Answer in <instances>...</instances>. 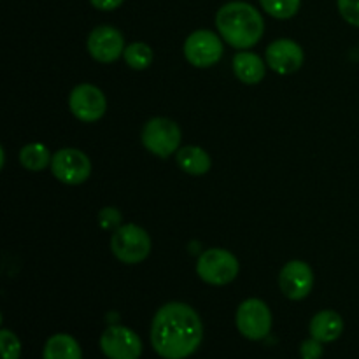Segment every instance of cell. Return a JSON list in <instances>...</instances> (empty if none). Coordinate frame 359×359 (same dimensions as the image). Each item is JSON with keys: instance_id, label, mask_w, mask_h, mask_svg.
Wrapping results in <instances>:
<instances>
[{"instance_id": "52a82bcc", "label": "cell", "mask_w": 359, "mask_h": 359, "mask_svg": "<svg viewBox=\"0 0 359 359\" xmlns=\"http://www.w3.org/2000/svg\"><path fill=\"white\" fill-rule=\"evenodd\" d=\"M51 172L63 184H83L91 174V161L83 151L65 147V149H60L53 154Z\"/></svg>"}, {"instance_id": "7402d4cb", "label": "cell", "mask_w": 359, "mask_h": 359, "mask_svg": "<svg viewBox=\"0 0 359 359\" xmlns=\"http://www.w3.org/2000/svg\"><path fill=\"white\" fill-rule=\"evenodd\" d=\"M337 6L347 23L359 27V0H337Z\"/></svg>"}, {"instance_id": "2e32d148", "label": "cell", "mask_w": 359, "mask_h": 359, "mask_svg": "<svg viewBox=\"0 0 359 359\" xmlns=\"http://www.w3.org/2000/svg\"><path fill=\"white\" fill-rule=\"evenodd\" d=\"M42 359H83V351L74 337L67 333H56L46 342Z\"/></svg>"}, {"instance_id": "7c38bea8", "label": "cell", "mask_w": 359, "mask_h": 359, "mask_svg": "<svg viewBox=\"0 0 359 359\" xmlns=\"http://www.w3.org/2000/svg\"><path fill=\"white\" fill-rule=\"evenodd\" d=\"M279 286L290 300H304L311 294L312 286H314V272L309 263L293 259L280 270Z\"/></svg>"}, {"instance_id": "6da1fadb", "label": "cell", "mask_w": 359, "mask_h": 359, "mask_svg": "<svg viewBox=\"0 0 359 359\" xmlns=\"http://www.w3.org/2000/svg\"><path fill=\"white\" fill-rule=\"evenodd\" d=\"M203 325L196 311L170 302L156 312L151 325V346L163 359H186L200 347Z\"/></svg>"}, {"instance_id": "e0dca14e", "label": "cell", "mask_w": 359, "mask_h": 359, "mask_svg": "<svg viewBox=\"0 0 359 359\" xmlns=\"http://www.w3.org/2000/svg\"><path fill=\"white\" fill-rule=\"evenodd\" d=\"M177 165L189 175H205L212 167V160L202 147L186 146L177 151Z\"/></svg>"}, {"instance_id": "3957f363", "label": "cell", "mask_w": 359, "mask_h": 359, "mask_svg": "<svg viewBox=\"0 0 359 359\" xmlns=\"http://www.w3.org/2000/svg\"><path fill=\"white\" fill-rule=\"evenodd\" d=\"M111 251L121 263L137 265L149 256L151 237L137 224H121L111 238Z\"/></svg>"}, {"instance_id": "603a6c76", "label": "cell", "mask_w": 359, "mask_h": 359, "mask_svg": "<svg viewBox=\"0 0 359 359\" xmlns=\"http://www.w3.org/2000/svg\"><path fill=\"white\" fill-rule=\"evenodd\" d=\"M302 359H321L323 358V342L316 339H307L300 346Z\"/></svg>"}, {"instance_id": "30bf717a", "label": "cell", "mask_w": 359, "mask_h": 359, "mask_svg": "<svg viewBox=\"0 0 359 359\" xmlns=\"http://www.w3.org/2000/svg\"><path fill=\"white\" fill-rule=\"evenodd\" d=\"M69 107L79 121L95 123L107 111V100L100 88L84 83L70 91Z\"/></svg>"}, {"instance_id": "8992f818", "label": "cell", "mask_w": 359, "mask_h": 359, "mask_svg": "<svg viewBox=\"0 0 359 359\" xmlns=\"http://www.w3.org/2000/svg\"><path fill=\"white\" fill-rule=\"evenodd\" d=\"M237 328L245 339L263 340L272 330V312L259 298H249L237 309Z\"/></svg>"}, {"instance_id": "5b68a950", "label": "cell", "mask_w": 359, "mask_h": 359, "mask_svg": "<svg viewBox=\"0 0 359 359\" xmlns=\"http://www.w3.org/2000/svg\"><path fill=\"white\" fill-rule=\"evenodd\" d=\"M238 259L230 251L221 248L207 249L196 263V273L210 286H224L238 276Z\"/></svg>"}, {"instance_id": "ffe728a7", "label": "cell", "mask_w": 359, "mask_h": 359, "mask_svg": "<svg viewBox=\"0 0 359 359\" xmlns=\"http://www.w3.org/2000/svg\"><path fill=\"white\" fill-rule=\"evenodd\" d=\"M259 4L276 20H290L298 13L302 0H259Z\"/></svg>"}, {"instance_id": "7a4b0ae2", "label": "cell", "mask_w": 359, "mask_h": 359, "mask_svg": "<svg viewBox=\"0 0 359 359\" xmlns=\"http://www.w3.org/2000/svg\"><path fill=\"white\" fill-rule=\"evenodd\" d=\"M216 27L226 44L237 49H249L262 41L265 21L259 11L248 2H228L217 11Z\"/></svg>"}, {"instance_id": "ac0fdd59", "label": "cell", "mask_w": 359, "mask_h": 359, "mask_svg": "<svg viewBox=\"0 0 359 359\" xmlns=\"http://www.w3.org/2000/svg\"><path fill=\"white\" fill-rule=\"evenodd\" d=\"M53 156L49 154V149L44 144H28L20 151V161L25 168L32 172L44 170L46 167H51Z\"/></svg>"}, {"instance_id": "9a60e30c", "label": "cell", "mask_w": 359, "mask_h": 359, "mask_svg": "<svg viewBox=\"0 0 359 359\" xmlns=\"http://www.w3.org/2000/svg\"><path fill=\"white\" fill-rule=\"evenodd\" d=\"M265 62L256 53L241 51L233 56V72L244 84H258L265 77Z\"/></svg>"}, {"instance_id": "ba28073f", "label": "cell", "mask_w": 359, "mask_h": 359, "mask_svg": "<svg viewBox=\"0 0 359 359\" xmlns=\"http://www.w3.org/2000/svg\"><path fill=\"white\" fill-rule=\"evenodd\" d=\"M223 37L210 30H196L186 39L184 56L193 67L207 69L216 65L223 56Z\"/></svg>"}, {"instance_id": "44dd1931", "label": "cell", "mask_w": 359, "mask_h": 359, "mask_svg": "<svg viewBox=\"0 0 359 359\" xmlns=\"http://www.w3.org/2000/svg\"><path fill=\"white\" fill-rule=\"evenodd\" d=\"M0 351H2V359H20L21 342L11 330L0 332Z\"/></svg>"}, {"instance_id": "277c9868", "label": "cell", "mask_w": 359, "mask_h": 359, "mask_svg": "<svg viewBox=\"0 0 359 359\" xmlns=\"http://www.w3.org/2000/svg\"><path fill=\"white\" fill-rule=\"evenodd\" d=\"M144 147L158 158H168L181 149L182 132L175 121L168 118H153L142 128Z\"/></svg>"}, {"instance_id": "4fadbf2b", "label": "cell", "mask_w": 359, "mask_h": 359, "mask_svg": "<svg viewBox=\"0 0 359 359\" xmlns=\"http://www.w3.org/2000/svg\"><path fill=\"white\" fill-rule=\"evenodd\" d=\"M304 49L291 39H277L266 48V63L273 72L290 76L304 65Z\"/></svg>"}, {"instance_id": "cb8c5ba5", "label": "cell", "mask_w": 359, "mask_h": 359, "mask_svg": "<svg viewBox=\"0 0 359 359\" xmlns=\"http://www.w3.org/2000/svg\"><path fill=\"white\" fill-rule=\"evenodd\" d=\"M98 223H100L102 228H105V230H111V228L119 226V223H121V214L116 209H112V207L102 209L100 214H98Z\"/></svg>"}, {"instance_id": "8fae6325", "label": "cell", "mask_w": 359, "mask_h": 359, "mask_svg": "<svg viewBox=\"0 0 359 359\" xmlns=\"http://www.w3.org/2000/svg\"><path fill=\"white\" fill-rule=\"evenodd\" d=\"M125 37L118 28L100 25L93 28L88 37V51L100 63H112L125 55Z\"/></svg>"}, {"instance_id": "9c48e42d", "label": "cell", "mask_w": 359, "mask_h": 359, "mask_svg": "<svg viewBox=\"0 0 359 359\" xmlns=\"http://www.w3.org/2000/svg\"><path fill=\"white\" fill-rule=\"evenodd\" d=\"M100 349L107 359H139L142 340L126 326H109L100 337Z\"/></svg>"}, {"instance_id": "d4e9b609", "label": "cell", "mask_w": 359, "mask_h": 359, "mask_svg": "<svg viewBox=\"0 0 359 359\" xmlns=\"http://www.w3.org/2000/svg\"><path fill=\"white\" fill-rule=\"evenodd\" d=\"M91 6L98 11H114L121 6L125 0H90Z\"/></svg>"}, {"instance_id": "d6986e66", "label": "cell", "mask_w": 359, "mask_h": 359, "mask_svg": "<svg viewBox=\"0 0 359 359\" xmlns=\"http://www.w3.org/2000/svg\"><path fill=\"white\" fill-rule=\"evenodd\" d=\"M123 56H125V62L128 63V67H132L133 70H146L154 60L153 49L146 42H132L130 46H126Z\"/></svg>"}, {"instance_id": "5bb4252c", "label": "cell", "mask_w": 359, "mask_h": 359, "mask_svg": "<svg viewBox=\"0 0 359 359\" xmlns=\"http://www.w3.org/2000/svg\"><path fill=\"white\" fill-rule=\"evenodd\" d=\"M309 332L312 339L323 344L335 342L344 332V319L335 311H321L312 318Z\"/></svg>"}]
</instances>
